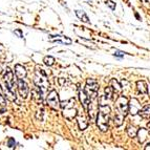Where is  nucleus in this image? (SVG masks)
Instances as JSON below:
<instances>
[{"label":"nucleus","instance_id":"6ab92c4d","mask_svg":"<svg viewBox=\"0 0 150 150\" xmlns=\"http://www.w3.org/2000/svg\"><path fill=\"white\" fill-rule=\"evenodd\" d=\"M43 62H44V64L46 65V66H53V65L55 64V58L52 57V56H46V57L44 58Z\"/></svg>","mask_w":150,"mask_h":150},{"label":"nucleus","instance_id":"ddd939ff","mask_svg":"<svg viewBox=\"0 0 150 150\" xmlns=\"http://www.w3.org/2000/svg\"><path fill=\"white\" fill-rule=\"evenodd\" d=\"M36 89L33 90V99L36 101L37 103H39V104H41L43 101V97H42V90H41L40 87H38V86H36Z\"/></svg>","mask_w":150,"mask_h":150},{"label":"nucleus","instance_id":"a211bd4d","mask_svg":"<svg viewBox=\"0 0 150 150\" xmlns=\"http://www.w3.org/2000/svg\"><path fill=\"white\" fill-rule=\"evenodd\" d=\"M115 90H113V88L111 87V86H107V87L105 88V96L107 99H110V100H112L113 99V96H115Z\"/></svg>","mask_w":150,"mask_h":150},{"label":"nucleus","instance_id":"2eb2a0df","mask_svg":"<svg viewBox=\"0 0 150 150\" xmlns=\"http://www.w3.org/2000/svg\"><path fill=\"white\" fill-rule=\"evenodd\" d=\"M110 86H111V87L113 88L115 95H119V93H120L121 91L123 90L122 86L120 85V83H119L118 81L115 80V79H112V80L110 81Z\"/></svg>","mask_w":150,"mask_h":150},{"label":"nucleus","instance_id":"b1692460","mask_svg":"<svg viewBox=\"0 0 150 150\" xmlns=\"http://www.w3.org/2000/svg\"><path fill=\"white\" fill-rule=\"evenodd\" d=\"M15 140H14V139H10V140H8V147L10 148H13L14 147V146H15Z\"/></svg>","mask_w":150,"mask_h":150},{"label":"nucleus","instance_id":"dca6fc26","mask_svg":"<svg viewBox=\"0 0 150 150\" xmlns=\"http://www.w3.org/2000/svg\"><path fill=\"white\" fill-rule=\"evenodd\" d=\"M139 113L143 119H150V105H145Z\"/></svg>","mask_w":150,"mask_h":150},{"label":"nucleus","instance_id":"9b49d317","mask_svg":"<svg viewBox=\"0 0 150 150\" xmlns=\"http://www.w3.org/2000/svg\"><path fill=\"white\" fill-rule=\"evenodd\" d=\"M15 75L17 76L18 79H24L28 75L26 73V69L23 67L22 65L20 64H16L15 65Z\"/></svg>","mask_w":150,"mask_h":150},{"label":"nucleus","instance_id":"0eeeda50","mask_svg":"<svg viewBox=\"0 0 150 150\" xmlns=\"http://www.w3.org/2000/svg\"><path fill=\"white\" fill-rule=\"evenodd\" d=\"M96 100H97V99H93V100L90 101L89 105H88V108H87L88 115H89V118L91 122L96 121L97 115H98V111H99V104L96 103Z\"/></svg>","mask_w":150,"mask_h":150},{"label":"nucleus","instance_id":"f8f14e48","mask_svg":"<svg viewBox=\"0 0 150 150\" xmlns=\"http://www.w3.org/2000/svg\"><path fill=\"white\" fill-rule=\"evenodd\" d=\"M148 135H149V130H148V129L141 128L140 130H138V134H137V137H138L139 142H140L141 144H143L144 142H146V141H147Z\"/></svg>","mask_w":150,"mask_h":150},{"label":"nucleus","instance_id":"6e6552de","mask_svg":"<svg viewBox=\"0 0 150 150\" xmlns=\"http://www.w3.org/2000/svg\"><path fill=\"white\" fill-rule=\"evenodd\" d=\"M17 88H18V91H19V95L21 96V98H23V99L28 98V93H30V88H28V85L26 84V82H24L22 79H18Z\"/></svg>","mask_w":150,"mask_h":150},{"label":"nucleus","instance_id":"f03ea898","mask_svg":"<svg viewBox=\"0 0 150 150\" xmlns=\"http://www.w3.org/2000/svg\"><path fill=\"white\" fill-rule=\"evenodd\" d=\"M129 112V101L124 96H119L115 101V113L126 117Z\"/></svg>","mask_w":150,"mask_h":150},{"label":"nucleus","instance_id":"f257e3e1","mask_svg":"<svg viewBox=\"0 0 150 150\" xmlns=\"http://www.w3.org/2000/svg\"><path fill=\"white\" fill-rule=\"evenodd\" d=\"M110 107L108 105H99V111L97 115V125L99 129L103 132L108 130V123H109Z\"/></svg>","mask_w":150,"mask_h":150},{"label":"nucleus","instance_id":"bb28decb","mask_svg":"<svg viewBox=\"0 0 150 150\" xmlns=\"http://www.w3.org/2000/svg\"><path fill=\"white\" fill-rule=\"evenodd\" d=\"M148 149H150V143H148L147 146L145 147V150H148Z\"/></svg>","mask_w":150,"mask_h":150},{"label":"nucleus","instance_id":"4468645a","mask_svg":"<svg viewBox=\"0 0 150 150\" xmlns=\"http://www.w3.org/2000/svg\"><path fill=\"white\" fill-rule=\"evenodd\" d=\"M137 87H138L139 91L141 93H143V95H146L148 93V87L145 81H138L137 82Z\"/></svg>","mask_w":150,"mask_h":150},{"label":"nucleus","instance_id":"7ed1b4c3","mask_svg":"<svg viewBox=\"0 0 150 150\" xmlns=\"http://www.w3.org/2000/svg\"><path fill=\"white\" fill-rule=\"evenodd\" d=\"M85 93L90 97L91 100L97 99L98 97V90H99V84L95 79H87L86 81V86L84 88Z\"/></svg>","mask_w":150,"mask_h":150},{"label":"nucleus","instance_id":"39448f33","mask_svg":"<svg viewBox=\"0 0 150 150\" xmlns=\"http://www.w3.org/2000/svg\"><path fill=\"white\" fill-rule=\"evenodd\" d=\"M47 104L54 110H59L61 107V102L59 99V95L56 90H52L47 96Z\"/></svg>","mask_w":150,"mask_h":150},{"label":"nucleus","instance_id":"412c9836","mask_svg":"<svg viewBox=\"0 0 150 150\" xmlns=\"http://www.w3.org/2000/svg\"><path fill=\"white\" fill-rule=\"evenodd\" d=\"M127 133L130 138H135L137 134H138V130L135 129L133 126H130V127L127 128Z\"/></svg>","mask_w":150,"mask_h":150},{"label":"nucleus","instance_id":"aec40b11","mask_svg":"<svg viewBox=\"0 0 150 150\" xmlns=\"http://www.w3.org/2000/svg\"><path fill=\"white\" fill-rule=\"evenodd\" d=\"M76 15L78 16V18H80V19H82L84 22H88V17L86 16V14L83 11H76Z\"/></svg>","mask_w":150,"mask_h":150},{"label":"nucleus","instance_id":"5701e85b","mask_svg":"<svg viewBox=\"0 0 150 150\" xmlns=\"http://www.w3.org/2000/svg\"><path fill=\"white\" fill-rule=\"evenodd\" d=\"M107 5L111 8V10H115V4L112 2V1H110V0H107Z\"/></svg>","mask_w":150,"mask_h":150},{"label":"nucleus","instance_id":"c85d7f7f","mask_svg":"<svg viewBox=\"0 0 150 150\" xmlns=\"http://www.w3.org/2000/svg\"><path fill=\"white\" fill-rule=\"evenodd\" d=\"M147 127H148V130H149V131H150V122L147 124Z\"/></svg>","mask_w":150,"mask_h":150},{"label":"nucleus","instance_id":"f3484780","mask_svg":"<svg viewBox=\"0 0 150 150\" xmlns=\"http://www.w3.org/2000/svg\"><path fill=\"white\" fill-rule=\"evenodd\" d=\"M77 120H78V125H79V128H80L81 130H84V129L87 128L88 122L85 120V119L83 118V117H79Z\"/></svg>","mask_w":150,"mask_h":150},{"label":"nucleus","instance_id":"20e7f679","mask_svg":"<svg viewBox=\"0 0 150 150\" xmlns=\"http://www.w3.org/2000/svg\"><path fill=\"white\" fill-rule=\"evenodd\" d=\"M35 84H36V86L42 88V89L48 87V85H50V83H48V81H47V77H46V74H45L44 70L41 69V68L40 69H37V71H36Z\"/></svg>","mask_w":150,"mask_h":150},{"label":"nucleus","instance_id":"4be33fe9","mask_svg":"<svg viewBox=\"0 0 150 150\" xmlns=\"http://www.w3.org/2000/svg\"><path fill=\"white\" fill-rule=\"evenodd\" d=\"M6 98H5L4 93H2V89H1V86H0V105L1 106H5L6 105V100H5Z\"/></svg>","mask_w":150,"mask_h":150},{"label":"nucleus","instance_id":"cd10ccee","mask_svg":"<svg viewBox=\"0 0 150 150\" xmlns=\"http://www.w3.org/2000/svg\"><path fill=\"white\" fill-rule=\"evenodd\" d=\"M144 3H150V0H142Z\"/></svg>","mask_w":150,"mask_h":150},{"label":"nucleus","instance_id":"a878e982","mask_svg":"<svg viewBox=\"0 0 150 150\" xmlns=\"http://www.w3.org/2000/svg\"><path fill=\"white\" fill-rule=\"evenodd\" d=\"M15 34H17V35L19 36L20 38H22V37H23V36H22V33H21V30H15Z\"/></svg>","mask_w":150,"mask_h":150},{"label":"nucleus","instance_id":"1a4fd4ad","mask_svg":"<svg viewBox=\"0 0 150 150\" xmlns=\"http://www.w3.org/2000/svg\"><path fill=\"white\" fill-rule=\"evenodd\" d=\"M79 97H80V101H81V103H82V106L84 107V109L87 110L88 105H89L90 101H91L90 97L85 93L84 89H80V91H79Z\"/></svg>","mask_w":150,"mask_h":150},{"label":"nucleus","instance_id":"393cba45","mask_svg":"<svg viewBox=\"0 0 150 150\" xmlns=\"http://www.w3.org/2000/svg\"><path fill=\"white\" fill-rule=\"evenodd\" d=\"M115 56H118V57H123V56H124V53H122V52H115Z\"/></svg>","mask_w":150,"mask_h":150},{"label":"nucleus","instance_id":"9d476101","mask_svg":"<svg viewBox=\"0 0 150 150\" xmlns=\"http://www.w3.org/2000/svg\"><path fill=\"white\" fill-rule=\"evenodd\" d=\"M141 110V105L139 104V101L137 99H133L129 102V112L132 115H137L140 112Z\"/></svg>","mask_w":150,"mask_h":150},{"label":"nucleus","instance_id":"423d86ee","mask_svg":"<svg viewBox=\"0 0 150 150\" xmlns=\"http://www.w3.org/2000/svg\"><path fill=\"white\" fill-rule=\"evenodd\" d=\"M4 82H5V87L8 88L10 91H12L14 95H16L14 74H13V71L10 69V68L6 69V73H5V75H4Z\"/></svg>","mask_w":150,"mask_h":150}]
</instances>
